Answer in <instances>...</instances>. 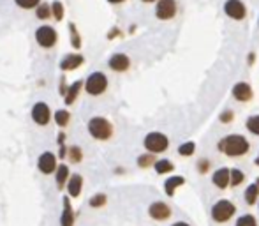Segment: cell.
Returning a JSON list of instances; mask_svg holds the SVG:
<instances>
[{"label":"cell","mask_w":259,"mask_h":226,"mask_svg":"<svg viewBox=\"0 0 259 226\" xmlns=\"http://www.w3.org/2000/svg\"><path fill=\"white\" fill-rule=\"evenodd\" d=\"M219 150L226 152L231 158L244 156L245 152H249V142L244 136H240V134H231V136H226L219 143Z\"/></svg>","instance_id":"cell-1"},{"label":"cell","mask_w":259,"mask_h":226,"mask_svg":"<svg viewBox=\"0 0 259 226\" xmlns=\"http://www.w3.org/2000/svg\"><path fill=\"white\" fill-rule=\"evenodd\" d=\"M87 129L90 136L99 140V142H104V140H109L113 134V126L108 118L104 117H92L88 120Z\"/></svg>","instance_id":"cell-2"},{"label":"cell","mask_w":259,"mask_h":226,"mask_svg":"<svg viewBox=\"0 0 259 226\" xmlns=\"http://www.w3.org/2000/svg\"><path fill=\"white\" fill-rule=\"evenodd\" d=\"M83 89L87 90L88 96H103L108 89V76L101 71H93L90 76L87 78V81H83Z\"/></svg>","instance_id":"cell-3"},{"label":"cell","mask_w":259,"mask_h":226,"mask_svg":"<svg viewBox=\"0 0 259 226\" xmlns=\"http://www.w3.org/2000/svg\"><path fill=\"white\" fill-rule=\"evenodd\" d=\"M34 37H35V43L44 49L55 48L57 43H59V32L51 25H41V27H37Z\"/></svg>","instance_id":"cell-4"},{"label":"cell","mask_w":259,"mask_h":226,"mask_svg":"<svg viewBox=\"0 0 259 226\" xmlns=\"http://www.w3.org/2000/svg\"><path fill=\"white\" fill-rule=\"evenodd\" d=\"M30 117H32V120H34L37 126H48L51 117H53V113H51V108H49L48 103L37 101V103L32 106V110H30Z\"/></svg>","instance_id":"cell-5"},{"label":"cell","mask_w":259,"mask_h":226,"mask_svg":"<svg viewBox=\"0 0 259 226\" xmlns=\"http://www.w3.org/2000/svg\"><path fill=\"white\" fill-rule=\"evenodd\" d=\"M235 212H236V209L233 203L228 202V200H220V202H217L215 205H213V209H212V217H213L217 223H224V221H228V219H231Z\"/></svg>","instance_id":"cell-6"},{"label":"cell","mask_w":259,"mask_h":226,"mask_svg":"<svg viewBox=\"0 0 259 226\" xmlns=\"http://www.w3.org/2000/svg\"><path fill=\"white\" fill-rule=\"evenodd\" d=\"M145 147H147L148 152H164L168 148V145H169V142H168V138L164 136L162 133H148L147 136H145Z\"/></svg>","instance_id":"cell-7"},{"label":"cell","mask_w":259,"mask_h":226,"mask_svg":"<svg viewBox=\"0 0 259 226\" xmlns=\"http://www.w3.org/2000/svg\"><path fill=\"white\" fill-rule=\"evenodd\" d=\"M155 15L159 20H171L176 15V2L175 0H159L155 7Z\"/></svg>","instance_id":"cell-8"},{"label":"cell","mask_w":259,"mask_h":226,"mask_svg":"<svg viewBox=\"0 0 259 226\" xmlns=\"http://www.w3.org/2000/svg\"><path fill=\"white\" fill-rule=\"evenodd\" d=\"M37 168L44 175H49L57 170V156L53 152H43L37 159Z\"/></svg>","instance_id":"cell-9"},{"label":"cell","mask_w":259,"mask_h":226,"mask_svg":"<svg viewBox=\"0 0 259 226\" xmlns=\"http://www.w3.org/2000/svg\"><path fill=\"white\" fill-rule=\"evenodd\" d=\"M85 62V57L81 53H69L65 55L64 59L60 60V69L62 71H65V73H69V71H76L78 67H81Z\"/></svg>","instance_id":"cell-10"},{"label":"cell","mask_w":259,"mask_h":226,"mask_svg":"<svg viewBox=\"0 0 259 226\" xmlns=\"http://www.w3.org/2000/svg\"><path fill=\"white\" fill-rule=\"evenodd\" d=\"M108 65L115 73H123V71H127L131 67V59L125 53H115L109 57Z\"/></svg>","instance_id":"cell-11"},{"label":"cell","mask_w":259,"mask_h":226,"mask_svg":"<svg viewBox=\"0 0 259 226\" xmlns=\"http://www.w3.org/2000/svg\"><path fill=\"white\" fill-rule=\"evenodd\" d=\"M226 15L233 20H244L245 18V5L240 0H228L224 5Z\"/></svg>","instance_id":"cell-12"},{"label":"cell","mask_w":259,"mask_h":226,"mask_svg":"<svg viewBox=\"0 0 259 226\" xmlns=\"http://www.w3.org/2000/svg\"><path fill=\"white\" fill-rule=\"evenodd\" d=\"M65 187H67V193L69 196H79L81 194V189H83V177L79 175V173H73V175H69L67 182H65Z\"/></svg>","instance_id":"cell-13"},{"label":"cell","mask_w":259,"mask_h":226,"mask_svg":"<svg viewBox=\"0 0 259 226\" xmlns=\"http://www.w3.org/2000/svg\"><path fill=\"white\" fill-rule=\"evenodd\" d=\"M148 214H150V217L157 219V221H164V219H168V217L171 216V209H169L166 203L155 202V203H152L150 205Z\"/></svg>","instance_id":"cell-14"},{"label":"cell","mask_w":259,"mask_h":226,"mask_svg":"<svg viewBox=\"0 0 259 226\" xmlns=\"http://www.w3.org/2000/svg\"><path fill=\"white\" fill-rule=\"evenodd\" d=\"M81 89H83V80H76L74 83L67 85V90H65L64 94V103L67 104H73L76 99H78L79 92H81Z\"/></svg>","instance_id":"cell-15"},{"label":"cell","mask_w":259,"mask_h":226,"mask_svg":"<svg viewBox=\"0 0 259 226\" xmlns=\"http://www.w3.org/2000/svg\"><path fill=\"white\" fill-rule=\"evenodd\" d=\"M62 205H64V212L60 216V226H74V212H73V205H71V200L65 196Z\"/></svg>","instance_id":"cell-16"},{"label":"cell","mask_w":259,"mask_h":226,"mask_svg":"<svg viewBox=\"0 0 259 226\" xmlns=\"http://www.w3.org/2000/svg\"><path fill=\"white\" fill-rule=\"evenodd\" d=\"M233 96H235L238 101L245 103V101H250V99H252V89H250L247 83L240 81V83L235 85V89H233Z\"/></svg>","instance_id":"cell-17"},{"label":"cell","mask_w":259,"mask_h":226,"mask_svg":"<svg viewBox=\"0 0 259 226\" xmlns=\"http://www.w3.org/2000/svg\"><path fill=\"white\" fill-rule=\"evenodd\" d=\"M213 184L220 189H224L228 184H229V170L228 168H220L213 173Z\"/></svg>","instance_id":"cell-18"},{"label":"cell","mask_w":259,"mask_h":226,"mask_svg":"<svg viewBox=\"0 0 259 226\" xmlns=\"http://www.w3.org/2000/svg\"><path fill=\"white\" fill-rule=\"evenodd\" d=\"M49 7H51V18H53L55 21H62L65 16V5L62 0H53L51 4H49Z\"/></svg>","instance_id":"cell-19"},{"label":"cell","mask_w":259,"mask_h":226,"mask_svg":"<svg viewBox=\"0 0 259 226\" xmlns=\"http://www.w3.org/2000/svg\"><path fill=\"white\" fill-rule=\"evenodd\" d=\"M69 166L67 164H59V168L55 170V180H57V186H59V189H62V187L65 186V182H67L69 178Z\"/></svg>","instance_id":"cell-20"},{"label":"cell","mask_w":259,"mask_h":226,"mask_svg":"<svg viewBox=\"0 0 259 226\" xmlns=\"http://www.w3.org/2000/svg\"><path fill=\"white\" fill-rule=\"evenodd\" d=\"M67 29H69V39H71L73 48L79 49L81 48V35H79V30H78V27H76V23H74V21H69Z\"/></svg>","instance_id":"cell-21"},{"label":"cell","mask_w":259,"mask_h":226,"mask_svg":"<svg viewBox=\"0 0 259 226\" xmlns=\"http://www.w3.org/2000/svg\"><path fill=\"white\" fill-rule=\"evenodd\" d=\"M34 11H35V18L41 21H46L51 18V7H49L48 2H43V0H41V4L37 5Z\"/></svg>","instance_id":"cell-22"},{"label":"cell","mask_w":259,"mask_h":226,"mask_svg":"<svg viewBox=\"0 0 259 226\" xmlns=\"http://www.w3.org/2000/svg\"><path fill=\"white\" fill-rule=\"evenodd\" d=\"M53 118L59 128H65V126L71 122V113H69V110H65V108L57 110V112L53 113Z\"/></svg>","instance_id":"cell-23"},{"label":"cell","mask_w":259,"mask_h":226,"mask_svg":"<svg viewBox=\"0 0 259 226\" xmlns=\"http://www.w3.org/2000/svg\"><path fill=\"white\" fill-rule=\"evenodd\" d=\"M183 182H185V178H183V177H171V178H168L166 184H164V191H166V194L173 196V194H175V189H176V187H180Z\"/></svg>","instance_id":"cell-24"},{"label":"cell","mask_w":259,"mask_h":226,"mask_svg":"<svg viewBox=\"0 0 259 226\" xmlns=\"http://www.w3.org/2000/svg\"><path fill=\"white\" fill-rule=\"evenodd\" d=\"M65 156H67L71 162H79L81 159H83V150H81L78 145H71V147L67 148Z\"/></svg>","instance_id":"cell-25"},{"label":"cell","mask_w":259,"mask_h":226,"mask_svg":"<svg viewBox=\"0 0 259 226\" xmlns=\"http://www.w3.org/2000/svg\"><path fill=\"white\" fill-rule=\"evenodd\" d=\"M258 198H259V184H252V186H249V189L245 191V202L249 203V205H252Z\"/></svg>","instance_id":"cell-26"},{"label":"cell","mask_w":259,"mask_h":226,"mask_svg":"<svg viewBox=\"0 0 259 226\" xmlns=\"http://www.w3.org/2000/svg\"><path fill=\"white\" fill-rule=\"evenodd\" d=\"M173 170V162L168 161V159H161V161L155 162V172L159 173V175H162V173H169Z\"/></svg>","instance_id":"cell-27"},{"label":"cell","mask_w":259,"mask_h":226,"mask_svg":"<svg viewBox=\"0 0 259 226\" xmlns=\"http://www.w3.org/2000/svg\"><path fill=\"white\" fill-rule=\"evenodd\" d=\"M15 4L23 11H30V9H35L37 5L41 4V0H15Z\"/></svg>","instance_id":"cell-28"},{"label":"cell","mask_w":259,"mask_h":226,"mask_svg":"<svg viewBox=\"0 0 259 226\" xmlns=\"http://www.w3.org/2000/svg\"><path fill=\"white\" fill-rule=\"evenodd\" d=\"M90 207H93V209H99V207H103L104 203H106V194L104 193H97V194H93L92 198H90Z\"/></svg>","instance_id":"cell-29"},{"label":"cell","mask_w":259,"mask_h":226,"mask_svg":"<svg viewBox=\"0 0 259 226\" xmlns=\"http://www.w3.org/2000/svg\"><path fill=\"white\" fill-rule=\"evenodd\" d=\"M229 182L233 184V186H240L242 182H244V173L240 172V170H231L229 172Z\"/></svg>","instance_id":"cell-30"},{"label":"cell","mask_w":259,"mask_h":226,"mask_svg":"<svg viewBox=\"0 0 259 226\" xmlns=\"http://www.w3.org/2000/svg\"><path fill=\"white\" fill-rule=\"evenodd\" d=\"M236 226H258V221H256L254 216H242L238 217V221H236Z\"/></svg>","instance_id":"cell-31"},{"label":"cell","mask_w":259,"mask_h":226,"mask_svg":"<svg viewBox=\"0 0 259 226\" xmlns=\"http://www.w3.org/2000/svg\"><path fill=\"white\" fill-rule=\"evenodd\" d=\"M247 129H249L250 133H254L259 136V115H256V117H250L249 120H247Z\"/></svg>","instance_id":"cell-32"},{"label":"cell","mask_w":259,"mask_h":226,"mask_svg":"<svg viewBox=\"0 0 259 226\" xmlns=\"http://www.w3.org/2000/svg\"><path fill=\"white\" fill-rule=\"evenodd\" d=\"M196 150V145L192 142H187L183 143V145H180V148H178V152H180V156H192Z\"/></svg>","instance_id":"cell-33"},{"label":"cell","mask_w":259,"mask_h":226,"mask_svg":"<svg viewBox=\"0 0 259 226\" xmlns=\"http://www.w3.org/2000/svg\"><path fill=\"white\" fill-rule=\"evenodd\" d=\"M137 164H139L141 168L150 166V164H153V156H150V154H145V156H141V158L137 159Z\"/></svg>","instance_id":"cell-34"},{"label":"cell","mask_w":259,"mask_h":226,"mask_svg":"<svg viewBox=\"0 0 259 226\" xmlns=\"http://www.w3.org/2000/svg\"><path fill=\"white\" fill-rule=\"evenodd\" d=\"M208 166H210V162L206 161V159H201L199 164H198V168H199V172H201V173L208 172Z\"/></svg>","instance_id":"cell-35"},{"label":"cell","mask_w":259,"mask_h":226,"mask_svg":"<svg viewBox=\"0 0 259 226\" xmlns=\"http://www.w3.org/2000/svg\"><path fill=\"white\" fill-rule=\"evenodd\" d=\"M231 118H233V113L231 112H224L220 115V120H222V122H229Z\"/></svg>","instance_id":"cell-36"},{"label":"cell","mask_w":259,"mask_h":226,"mask_svg":"<svg viewBox=\"0 0 259 226\" xmlns=\"http://www.w3.org/2000/svg\"><path fill=\"white\" fill-rule=\"evenodd\" d=\"M65 90H67V85H65V80L62 78V80H60V94L64 96V94H65Z\"/></svg>","instance_id":"cell-37"},{"label":"cell","mask_w":259,"mask_h":226,"mask_svg":"<svg viewBox=\"0 0 259 226\" xmlns=\"http://www.w3.org/2000/svg\"><path fill=\"white\" fill-rule=\"evenodd\" d=\"M109 4H113V5H118V4H123L125 0H108Z\"/></svg>","instance_id":"cell-38"},{"label":"cell","mask_w":259,"mask_h":226,"mask_svg":"<svg viewBox=\"0 0 259 226\" xmlns=\"http://www.w3.org/2000/svg\"><path fill=\"white\" fill-rule=\"evenodd\" d=\"M173 226H189V225H187V223H175Z\"/></svg>","instance_id":"cell-39"},{"label":"cell","mask_w":259,"mask_h":226,"mask_svg":"<svg viewBox=\"0 0 259 226\" xmlns=\"http://www.w3.org/2000/svg\"><path fill=\"white\" fill-rule=\"evenodd\" d=\"M141 2H145V4H150V2H155V0H141Z\"/></svg>","instance_id":"cell-40"},{"label":"cell","mask_w":259,"mask_h":226,"mask_svg":"<svg viewBox=\"0 0 259 226\" xmlns=\"http://www.w3.org/2000/svg\"><path fill=\"white\" fill-rule=\"evenodd\" d=\"M256 164H258V166H259V156H258V159H256Z\"/></svg>","instance_id":"cell-41"}]
</instances>
